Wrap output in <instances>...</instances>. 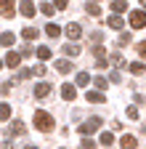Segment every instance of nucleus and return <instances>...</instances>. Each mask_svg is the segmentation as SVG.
I'll use <instances>...</instances> for the list:
<instances>
[{
  "label": "nucleus",
  "instance_id": "f257e3e1",
  "mask_svg": "<svg viewBox=\"0 0 146 149\" xmlns=\"http://www.w3.org/2000/svg\"><path fill=\"white\" fill-rule=\"evenodd\" d=\"M35 128H37V130H43V133H48V130H53V117L48 115V112L45 109H37V112H35Z\"/></svg>",
  "mask_w": 146,
  "mask_h": 149
},
{
  "label": "nucleus",
  "instance_id": "f03ea898",
  "mask_svg": "<svg viewBox=\"0 0 146 149\" xmlns=\"http://www.w3.org/2000/svg\"><path fill=\"white\" fill-rule=\"evenodd\" d=\"M98 128H101V117H90V120H85L80 125V133L82 136H90V133H96Z\"/></svg>",
  "mask_w": 146,
  "mask_h": 149
},
{
  "label": "nucleus",
  "instance_id": "7ed1b4c3",
  "mask_svg": "<svg viewBox=\"0 0 146 149\" xmlns=\"http://www.w3.org/2000/svg\"><path fill=\"white\" fill-rule=\"evenodd\" d=\"M130 27L133 29L146 27V11H130Z\"/></svg>",
  "mask_w": 146,
  "mask_h": 149
},
{
  "label": "nucleus",
  "instance_id": "20e7f679",
  "mask_svg": "<svg viewBox=\"0 0 146 149\" xmlns=\"http://www.w3.org/2000/svg\"><path fill=\"white\" fill-rule=\"evenodd\" d=\"M27 133V125L21 123V120H13L11 125H8V136L13 139V136H24Z\"/></svg>",
  "mask_w": 146,
  "mask_h": 149
},
{
  "label": "nucleus",
  "instance_id": "39448f33",
  "mask_svg": "<svg viewBox=\"0 0 146 149\" xmlns=\"http://www.w3.org/2000/svg\"><path fill=\"white\" fill-rule=\"evenodd\" d=\"M19 13H21V16H27V19H32L35 13H37V8H35V3H32V0H21Z\"/></svg>",
  "mask_w": 146,
  "mask_h": 149
},
{
  "label": "nucleus",
  "instance_id": "423d86ee",
  "mask_svg": "<svg viewBox=\"0 0 146 149\" xmlns=\"http://www.w3.org/2000/svg\"><path fill=\"white\" fill-rule=\"evenodd\" d=\"M66 35L72 37V40H80V37H82V27H80L77 22H69V24H66Z\"/></svg>",
  "mask_w": 146,
  "mask_h": 149
},
{
  "label": "nucleus",
  "instance_id": "0eeeda50",
  "mask_svg": "<svg viewBox=\"0 0 146 149\" xmlns=\"http://www.w3.org/2000/svg\"><path fill=\"white\" fill-rule=\"evenodd\" d=\"M51 83H37L35 85V99H48V93H51Z\"/></svg>",
  "mask_w": 146,
  "mask_h": 149
},
{
  "label": "nucleus",
  "instance_id": "6e6552de",
  "mask_svg": "<svg viewBox=\"0 0 146 149\" xmlns=\"http://www.w3.org/2000/svg\"><path fill=\"white\" fill-rule=\"evenodd\" d=\"M120 146H122V149H136V146H138V139H136L133 133H125V136L120 139Z\"/></svg>",
  "mask_w": 146,
  "mask_h": 149
},
{
  "label": "nucleus",
  "instance_id": "1a4fd4ad",
  "mask_svg": "<svg viewBox=\"0 0 146 149\" xmlns=\"http://www.w3.org/2000/svg\"><path fill=\"white\" fill-rule=\"evenodd\" d=\"M85 99H88L90 104H104V101H106L104 91H88V93H85Z\"/></svg>",
  "mask_w": 146,
  "mask_h": 149
},
{
  "label": "nucleus",
  "instance_id": "9d476101",
  "mask_svg": "<svg viewBox=\"0 0 146 149\" xmlns=\"http://www.w3.org/2000/svg\"><path fill=\"white\" fill-rule=\"evenodd\" d=\"M77 96V88L75 85H72V83H64L61 85V99H66V101H72V99H75Z\"/></svg>",
  "mask_w": 146,
  "mask_h": 149
},
{
  "label": "nucleus",
  "instance_id": "9b49d317",
  "mask_svg": "<svg viewBox=\"0 0 146 149\" xmlns=\"http://www.w3.org/2000/svg\"><path fill=\"white\" fill-rule=\"evenodd\" d=\"M16 8H13V0H0V16H13Z\"/></svg>",
  "mask_w": 146,
  "mask_h": 149
},
{
  "label": "nucleus",
  "instance_id": "f8f14e48",
  "mask_svg": "<svg viewBox=\"0 0 146 149\" xmlns=\"http://www.w3.org/2000/svg\"><path fill=\"white\" fill-rule=\"evenodd\" d=\"M6 64H8V67H19V64H21V53H13V51L6 53Z\"/></svg>",
  "mask_w": 146,
  "mask_h": 149
},
{
  "label": "nucleus",
  "instance_id": "ddd939ff",
  "mask_svg": "<svg viewBox=\"0 0 146 149\" xmlns=\"http://www.w3.org/2000/svg\"><path fill=\"white\" fill-rule=\"evenodd\" d=\"M109 27H112V29H122L125 27V22H122V16L120 13H114V16H109V22H106Z\"/></svg>",
  "mask_w": 146,
  "mask_h": 149
},
{
  "label": "nucleus",
  "instance_id": "4468645a",
  "mask_svg": "<svg viewBox=\"0 0 146 149\" xmlns=\"http://www.w3.org/2000/svg\"><path fill=\"white\" fill-rule=\"evenodd\" d=\"M64 53L72 56V59H77V56H80V45H77V43H66V45H64Z\"/></svg>",
  "mask_w": 146,
  "mask_h": 149
},
{
  "label": "nucleus",
  "instance_id": "2eb2a0df",
  "mask_svg": "<svg viewBox=\"0 0 146 149\" xmlns=\"http://www.w3.org/2000/svg\"><path fill=\"white\" fill-rule=\"evenodd\" d=\"M53 67H56L59 72H64V74H66V72H72V61H66V59H59Z\"/></svg>",
  "mask_w": 146,
  "mask_h": 149
},
{
  "label": "nucleus",
  "instance_id": "dca6fc26",
  "mask_svg": "<svg viewBox=\"0 0 146 149\" xmlns=\"http://www.w3.org/2000/svg\"><path fill=\"white\" fill-rule=\"evenodd\" d=\"M45 35H48V37H59V35H61V27H59V24H53V22H51V24L45 27Z\"/></svg>",
  "mask_w": 146,
  "mask_h": 149
},
{
  "label": "nucleus",
  "instance_id": "f3484780",
  "mask_svg": "<svg viewBox=\"0 0 146 149\" xmlns=\"http://www.w3.org/2000/svg\"><path fill=\"white\" fill-rule=\"evenodd\" d=\"M21 35H24V40H35V37H37L40 32L35 29V27H24V29H21Z\"/></svg>",
  "mask_w": 146,
  "mask_h": 149
},
{
  "label": "nucleus",
  "instance_id": "a211bd4d",
  "mask_svg": "<svg viewBox=\"0 0 146 149\" xmlns=\"http://www.w3.org/2000/svg\"><path fill=\"white\" fill-rule=\"evenodd\" d=\"M98 141H101L104 146H112V144H114V136H112V133H109V130H104V133L98 136Z\"/></svg>",
  "mask_w": 146,
  "mask_h": 149
},
{
  "label": "nucleus",
  "instance_id": "6ab92c4d",
  "mask_svg": "<svg viewBox=\"0 0 146 149\" xmlns=\"http://www.w3.org/2000/svg\"><path fill=\"white\" fill-rule=\"evenodd\" d=\"M37 59H40V61H48V59H51V48H48V45H40V48H37Z\"/></svg>",
  "mask_w": 146,
  "mask_h": 149
},
{
  "label": "nucleus",
  "instance_id": "aec40b11",
  "mask_svg": "<svg viewBox=\"0 0 146 149\" xmlns=\"http://www.w3.org/2000/svg\"><path fill=\"white\" fill-rule=\"evenodd\" d=\"M88 83H90V74H88V72H80L77 77H75V85H82V88H85Z\"/></svg>",
  "mask_w": 146,
  "mask_h": 149
},
{
  "label": "nucleus",
  "instance_id": "412c9836",
  "mask_svg": "<svg viewBox=\"0 0 146 149\" xmlns=\"http://www.w3.org/2000/svg\"><path fill=\"white\" fill-rule=\"evenodd\" d=\"M13 40H16L13 32H3V35H0V45H13Z\"/></svg>",
  "mask_w": 146,
  "mask_h": 149
},
{
  "label": "nucleus",
  "instance_id": "4be33fe9",
  "mask_svg": "<svg viewBox=\"0 0 146 149\" xmlns=\"http://www.w3.org/2000/svg\"><path fill=\"white\" fill-rule=\"evenodd\" d=\"M85 13H90V16H101L98 3H88V6H85Z\"/></svg>",
  "mask_w": 146,
  "mask_h": 149
},
{
  "label": "nucleus",
  "instance_id": "5701e85b",
  "mask_svg": "<svg viewBox=\"0 0 146 149\" xmlns=\"http://www.w3.org/2000/svg\"><path fill=\"white\" fill-rule=\"evenodd\" d=\"M112 11L114 13H122V11H127V3H125V0H114V3H112Z\"/></svg>",
  "mask_w": 146,
  "mask_h": 149
},
{
  "label": "nucleus",
  "instance_id": "b1692460",
  "mask_svg": "<svg viewBox=\"0 0 146 149\" xmlns=\"http://www.w3.org/2000/svg\"><path fill=\"white\" fill-rule=\"evenodd\" d=\"M0 120H11V104H0Z\"/></svg>",
  "mask_w": 146,
  "mask_h": 149
},
{
  "label": "nucleus",
  "instance_id": "393cba45",
  "mask_svg": "<svg viewBox=\"0 0 146 149\" xmlns=\"http://www.w3.org/2000/svg\"><path fill=\"white\" fill-rule=\"evenodd\" d=\"M40 13H45V16H53V13H56V8H53V3H43V6H40Z\"/></svg>",
  "mask_w": 146,
  "mask_h": 149
},
{
  "label": "nucleus",
  "instance_id": "a878e982",
  "mask_svg": "<svg viewBox=\"0 0 146 149\" xmlns=\"http://www.w3.org/2000/svg\"><path fill=\"white\" fill-rule=\"evenodd\" d=\"M143 69H146V67H143L141 61H133V64H130V72H133V74H143Z\"/></svg>",
  "mask_w": 146,
  "mask_h": 149
},
{
  "label": "nucleus",
  "instance_id": "bb28decb",
  "mask_svg": "<svg viewBox=\"0 0 146 149\" xmlns=\"http://www.w3.org/2000/svg\"><path fill=\"white\" fill-rule=\"evenodd\" d=\"M109 61H112L114 67H125V59H122L120 53H112V59H109Z\"/></svg>",
  "mask_w": 146,
  "mask_h": 149
},
{
  "label": "nucleus",
  "instance_id": "cd10ccee",
  "mask_svg": "<svg viewBox=\"0 0 146 149\" xmlns=\"http://www.w3.org/2000/svg\"><path fill=\"white\" fill-rule=\"evenodd\" d=\"M104 40V32H93V35H90V43H93V45H98Z\"/></svg>",
  "mask_w": 146,
  "mask_h": 149
},
{
  "label": "nucleus",
  "instance_id": "c85d7f7f",
  "mask_svg": "<svg viewBox=\"0 0 146 149\" xmlns=\"http://www.w3.org/2000/svg\"><path fill=\"white\" fill-rule=\"evenodd\" d=\"M109 83H106V77H96V91H104Z\"/></svg>",
  "mask_w": 146,
  "mask_h": 149
},
{
  "label": "nucleus",
  "instance_id": "c756f323",
  "mask_svg": "<svg viewBox=\"0 0 146 149\" xmlns=\"http://www.w3.org/2000/svg\"><path fill=\"white\" fill-rule=\"evenodd\" d=\"M127 117H130V120H138V107H127Z\"/></svg>",
  "mask_w": 146,
  "mask_h": 149
},
{
  "label": "nucleus",
  "instance_id": "7c9ffc66",
  "mask_svg": "<svg viewBox=\"0 0 146 149\" xmlns=\"http://www.w3.org/2000/svg\"><path fill=\"white\" fill-rule=\"evenodd\" d=\"M69 6V0H56V3H53V8H56V11H64Z\"/></svg>",
  "mask_w": 146,
  "mask_h": 149
},
{
  "label": "nucleus",
  "instance_id": "2f4dec72",
  "mask_svg": "<svg viewBox=\"0 0 146 149\" xmlns=\"http://www.w3.org/2000/svg\"><path fill=\"white\" fill-rule=\"evenodd\" d=\"M127 43H130V32H122L120 35V45H127Z\"/></svg>",
  "mask_w": 146,
  "mask_h": 149
},
{
  "label": "nucleus",
  "instance_id": "473e14b6",
  "mask_svg": "<svg viewBox=\"0 0 146 149\" xmlns=\"http://www.w3.org/2000/svg\"><path fill=\"white\" fill-rule=\"evenodd\" d=\"M93 146H96L93 139H82V149H93Z\"/></svg>",
  "mask_w": 146,
  "mask_h": 149
},
{
  "label": "nucleus",
  "instance_id": "72a5a7b5",
  "mask_svg": "<svg viewBox=\"0 0 146 149\" xmlns=\"http://www.w3.org/2000/svg\"><path fill=\"white\" fill-rule=\"evenodd\" d=\"M93 53H96V59H104V53H106V51H104L101 45H93Z\"/></svg>",
  "mask_w": 146,
  "mask_h": 149
},
{
  "label": "nucleus",
  "instance_id": "f704fd0d",
  "mask_svg": "<svg viewBox=\"0 0 146 149\" xmlns=\"http://www.w3.org/2000/svg\"><path fill=\"white\" fill-rule=\"evenodd\" d=\"M32 72H35V74H37V77H43V74H45V67H43V64H37V67H35V69H32Z\"/></svg>",
  "mask_w": 146,
  "mask_h": 149
},
{
  "label": "nucleus",
  "instance_id": "c9c22d12",
  "mask_svg": "<svg viewBox=\"0 0 146 149\" xmlns=\"http://www.w3.org/2000/svg\"><path fill=\"white\" fill-rule=\"evenodd\" d=\"M138 53H141V56H146V40H143V43H138Z\"/></svg>",
  "mask_w": 146,
  "mask_h": 149
},
{
  "label": "nucleus",
  "instance_id": "e433bc0d",
  "mask_svg": "<svg viewBox=\"0 0 146 149\" xmlns=\"http://www.w3.org/2000/svg\"><path fill=\"white\" fill-rule=\"evenodd\" d=\"M0 149H13V141H3V144H0Z\"/></svg>",
  "mask_w": 146,
  "mask_h": 149
},
{
  "label": "nucleus",
  "instance_id": "4c0bfd02",
  "mask_svg": "<svg viewBox=\"0 0 146 149\" xmlns=\"http://www.w3.org/2000/svg\"><path fill=\"white\" fill-rule=\"evenodd\" d=\"M24 149H37V146H24Z\"/></svg>",
  "mask_w": 146,
  "mask_h": 149
},
{
  "label": "nucleus",
  "instance_id": "58836bf2",
  "mask_svg": "<svg viewBox=\"0 0 146 149\" xmlns=\"http://www.w3.org/2000/svg\"><path fill=\"white\" fill-rule=\"evenodd\" d=\"M0 69H3V61H0Z\"/></svg>",
  "mask_w": 146,
  "mask_h": 149
},
{
  "label": "nucleus",
  "instance_id": "ea45409f",
  "mask_svg": "<svg viewBox=\"0 0 146 149\" xmlns=\"http://www.w3.org/2000/svg\"><path fill=\"white\" fill-rule=\"evenodd\" d=\"M96 3H98V0H96Z\"/></svg>",
  "mask_w": 146,
  "mask_h": 149
}]
</instances>
